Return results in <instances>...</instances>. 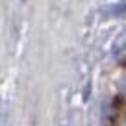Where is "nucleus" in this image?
<instances>
[]
</instances>
